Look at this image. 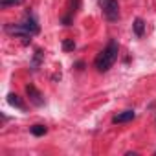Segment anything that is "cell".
<instances>
[{
    "label": "cell",
    "mask_w": 156,
    "mask_h": 156,
    "mask_svg": "<svg viewBox=\"0 0 156 156\" xmlns=\"http://www.w3.org/2000/svg\"><path fill=\"white\" fill-rule=\"evenodd\" d=\"M118 53H119V46H118V42H116L114 39L108 41V44L98 53V57H96V61H94L96 70H98V72H108L110 66L116 62Z\"/></svg>",
    "instance_id": "obj_1"
},
{
    "label": "cell",
    "mask_w": 156,
    "mask_h": 156,
    "mask_svg": "<svg viewBox=\"0 0 156 156\" xmlns=\"http://www.w3.org/2000/svg\"><path fill=\"white\" fill-rule=\"evenodd\" d=\"M134 118H136V112H134V110H123V112L116 114V116L112 118V121H114V123H127V121H132Z\"/></svg>",
    "instance_id": "obj_6"
},
{
    "label": "cell",
    "mask_w": 156,
    "mask_h": 156,
    "mask_svg": "<svg viewBox=\"0 0 156 156\" xmlns=\"http://www.w3.org/2000/svg\"><path fill=\"white\" fill-rule=\"evenodd\" d=\"M42 59H44V51H42V50H35V55H33V59H31V64H30L31 72H37V70L41 68V64H42Z\"/></svg>",
    "instance_id": "obj_8"
},
{
    "label": "cell",
    "mask_w": 156,
    "mask_h": 156,
    "mask_svg": "<svg viewBox=\"0 0 156 156\" xmlns=\"http://www.w3.org/2000/svg\"><path fill=\"white\" fill-rule=\"evenodd\" d=\"M132 30H134V35L136 37H143V33H145V22L141 19H136L134 24H132Z\"/></svg>",
    "instance_id": "obj_9"
},
{
    "label": "cell",
    "mask_w": 156,
    "mask_h": 156,
    "mask_svg": "<svg viewBox=\"0 0 156 156\" xmlns=\"http://www.w3.org/2000/svg\"><path fill=\"white\" fill-rule=\"evenodd\" d=\"M77 8H79V0H72V6L68 8L66 15L62 17V24H64V26H70V24H72V20H73V15H75Z\"/></svg>",
    "instance_id": "obj_5"
},
{
    "label": "cell",
    "mask_w": 156,
    "mask_h": 156,
    "mask_svg": "<svg viewBox=\"0 0 156 156\" xmlns=\"http://www.w3.org/2000/svg\"><path fill=\"white\" fill-rule=\"evenodd\" d=\"M154 156H156V151H154Z\"/></svg>",
    "instance_id": "obj_13"
},
{
    "label": "cell",
    "mask_w": 156,
    "mask_h": 156,
    "mask_svg": "<svg viewBox=\"0 0 156 156\" xmlns=\"http://www.w3.org/2000/svg\"><path fill=\"white\" fill-rule=\"evenodd\" d=\"M24 0H0V6L2 8H9V6H20Z\"/></svg>",
    "instance_id": "obj_11"
},
{
    "label": "cell",
    "mask_w": 156,
    "mask_h": 156,
    "mask_svg": "<svg viewBox=\"0 0 156 156\" xmlns=\"http://www.w3.org/2000/svg\"><path fill=\"white\" fill-rule=\"evenodd\" d=\"M22 26L28 30V33H30L31 37H33V35H37V33L41 31V26H39V22H37V19L33 17V13H31V11H28V13L24 15Z\"/></svg>",
    "instance_id": "obj_4"
},
{
    "label": "cell",
    "mask_w": 156,
    "mask_h": 156,
    "mask_svg": "<svg viewBox=\"0 0 156 156\" xmlns=\"http://www.w3.org/2000/svg\"><path fill=\"white\" fill-rule=\"evenodd\" d=\"M26 94H28V99H30V103H31L33 107H42V105L46 103L44 96H42L33 85H26Z\"/></svg>",
    "instance_id": "obj_3"
},
{
    "label": "cell",
    "mask_w": 156,
    "mask_h": 156,
    "mask_svg": "<svg viewBox=\"0 0 156 156\" xmlns=\"http://www.w3.org/2000/svg\"><path fill=\"white\" fill-rule=\"evenodd\" d=\"M62 50H64V51H72V50H75V42H73V39H66V41L62 42Z\"/></svg>",
    "instance_id": "obj_12"
},
{
    "label": "cell",
    "mask_w": 156,
    "mask_h": 156,
    "mask_svg": "<svg viewBox=\"0 0 156 156\" xmlns=\"http://www.w3.org/2000/svg\"><path fill=\"white\" fill-rule=\"evenodd\" d=\"M99 6H101L103 17L108 22L119 20V4H118V0H99Z\"/></svg>",
    "instance_id": "obj_2"
},
{
    "label": "cell",
    "mask_w": 156,
    "mask_h": 156,
    "mask_svg": "<svg viewBox=\"0 0 156 156\" xmlns=\"http://www.w3.org/2000/svg\"><path fill=\"white\" fill-rule=\"evenodd\" d=\"M8 103H9L11 107L19 108V110H26V103H24L22 98L17 96V94H8Z\"/></svg>",
    "instance_id": "obj_7"
},
{
    "label": "cell",
    "mask_w": 156,
    "mask_h": 156,
    "mask_svg": "<svg viewBox=\"0 0 156 156\" xmlns=\"http://www.w3.org/2000/svg\"><path fill=\"white\" fill-rule=\"evenodd\" d=\"M30 132L33 134V136H44L46 132H48V129H46V125H41V123H37V125H31L30 127Z\"/></svg>",
    "instance_id": "obj_10"
}]
</instances>
